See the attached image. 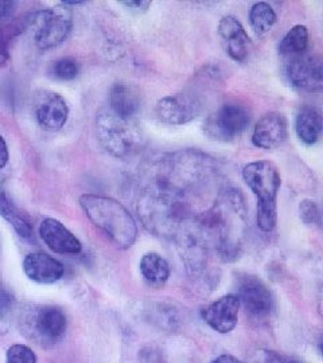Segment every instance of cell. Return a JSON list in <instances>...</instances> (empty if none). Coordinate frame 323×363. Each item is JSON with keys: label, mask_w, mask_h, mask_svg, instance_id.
I'll return each instance as SVG.
<instances>
[{"label": "cell", "mask_w": 323, "mask_h": 363, "mask_svg": "<svg viewBox=\"0 0 323 363\" xmlns=\"http://www.w3.org/2000/svg\"><path fill=\"white\" fill-rule=\"evenodd\" d=\"M243 178L258 198V226L263 232H272L278 222V193L280 174L268 160L249 163L243 169Z\"/></svg>", "instance_id": "cell-3"}, {"label": "cell", "mask_w": 323, "mask_h": 363, "mask_svg": "<svg viewBox=\"0 0 323 363\" xmlns=\"http://www.w3.org/2000/svg\"><path fill=\"white\" fill-rule=\"evenodd\" d=\"M299 213H300V218L306 225L321 226V210L314 201L310 199L303 201L299 206Z\"/></svg>", "instance_id": "cell-24"}, {"label": "cell", "mask_w": 323, "mask_h": 363, "mask_svg": "<svg viewBox=\"0 0 323 363\" xmlns=\"http://www.w3.org/2000/svg\"><path fill=\"white\" fill-rule=\"evenodd\" d=\"M120 4L126 6L128 10L136 13H146L151 7V1H139V0H129V1H120Z\"/></svg>", "instance_id": "cell-28"}, {"label": "cell", "mask_w": 323, "mask_h": 363, "mask_svg": "<svg viewBox=\"0 0 323 363\" xmlns=\"http://www.w3.org/2000/svg\"><path fill=\"white\" fill-rule=\"evenodd\" d=\"M221 43L228 55L237 61L244 62L252 50V40L246 34V28L234 18L224 16L219 25Z\"/></svg>", "instance_id": "cell-12"}, {"label": "cell", "mask_w": 323, "mask_h": 363, "mask_svg": "<svg viewBox=\"0 0 323 363\" xmlns=\"http://www.w3.org/2000/svg\"><path fill=\"white\" fill-rule=\"evenodd\" d=\"M141 272L148 286L162 288L170 277V265L160 255L147 253L141 261Z\"/></svg>", "instance_id": "cell-20"}, {"label": "cell", "mask_w": 323, "mask_h": 363, "mask_svg": "<svg viewBox=\"0 0 323 363\" xmlns=\"http://www.w3.org/2000/svg\"><path fill=\"white\" fill-rule=\"evenodd\" d=\"M212 363H244L241 362L240 359H237L236 357L232 355H221L219 358H216Z\"/></svg>", "instance_id": "cell-32"}, {"label": "cell", "mask_w": 323, "mask_h": 363, "mask_svg": "<svg viewBox=\"0 0 323 363\" xmlns=\"http://www.w3.org/2000/svg\"><path fill=\"white\" fill-rule=\"evenodd\" d=\"M9 148H7V144L4 142L3 136L0 135V169H3L7 163H9Z\"/></svg>", "instance_id": "cell-31"}, {"label": "cell", "mask_w": 323, "mask_h": 363, "mask_svg": "<svg viewBox=\"0 0 323 363\" xmlns=\"http://www.w3.org/2000/svg\"><path fill=\"white\" fill-rule=\"evenodd\" d=\"M0 216L13 226L15 232L22 238H30L33 235L31 220L21 208L13 203L1 184H0Z\"/></svg>", "instance_id": "cell-19"}, {"label": "cell", "mask_w": 323, "mask_h": 363, "mask_svg": "<svg viewBox=\"0 0 323 363\" xmlns=\"http://www.w3.org/2000/svg\"><path fill=\"white\" fill-rule=\"evenodd\" d=\"M13 295L0 281V318H3L13 307Z\"/></svg>", "instance_id": "cell-26"}, {"label": "cell", "mask_w": 323, "mask_h": 363, "mask_svg": "<svg viewBox=\"0 0 323 363\" xmlns=\"http://www.w3.org/2000/svg\"><path fill=\"white\" fill-rule=\"evenodd\" d=\"M237 298L246 313L256 320L267 319L273 308L271 291L258 277L244 274L237 283Z\"/></svg>", "instance_id": "cell-9"}, {"label": "cell", "mask_w": 323, "mask_h": 363, "mask_svg": "<svg viewBox=\"0 0 323 363\" xmlns=\"http://www.w3.org/2000/svg\"><path fill=\"white\" fill-rule=\"evenodd\" d=\"M69 117V106L58 93H45L35 106V118L42 128L58 130L65 127Z\"/></svg>", "instance_id": "cell-15"}, {"label": "cell", "mask_w": 323, "mask_h": 363, "mask_svg": "<svg viewBox=\"0 0 323 363\" xmlns=\"http://www.w3.org/2000/svg\"><path fill=\"white\" fill-rule=\"evenodd\" d=\"M288 138V121L280 112H270L255 125L252 143L263 150H273L285 143Z\"/></svg>", "instance_id": "cell-13"}, {"label": "cell", "mask_w": 323, "mask_h": 363, "mask_svg": "<svg viewBox=\"0 0 323 363\" xmlns=\"http://www.w3.org/2000/svg\"><path fill=\"white\" fill-rule=\"evenodd\" d=\"M295 130L300 142L306 145L317 143L322 135V115L315 106L300 108L295 121Z\"/></svg>", "instance_id": "cell-18"}, {"label": "cell", "mask_w": 323, "mask_h": 363, "mask_svg": "<svg viewBox=\"0 0 323 363\" xmlns=\"http://www.w3.org/2000/svg\"><path fill=\"white\" fill-rule=\"evenodd\" d=\"M96 132L97 139L105 151L116 157L128 155L138 139V135L129 124V120L117 116L111 109L99 113Z\"/></svg>", "instance_id": "cell-4"}, {"label": "cell", "mask_w": 323, "mask_h": 363, "mask_svg": "<svg viewBox=\"0 0 323 363\" xmlns=\"http://www.w3.org/2000/svg\"><path fill=\"white\" fill-rule=\"evenodd\" d=\"M290 84L300 91L321 93L323 88L322 60L309 52L288 57L285 66Z\"/></svg>", "instance_id": "cell-8"}, {"label": "cell", "mask_w": 323, "mask_h": 363, "mask_svg": "<svg viewBox=\"0 0 323 363\" xmlns=\"http://www.w3.org/2000/svg\"><path fill=\"white\" fill-rule=\"evenodd\" d=\"M285 363H302L300 361H297V359H294V358H285Z\"/></svg>", "instance_id": "cell-33"}, {"label": "cell", "mask_w": 323, "mask_h": 363, "mask_svg": "<svg viewBox=\"0 0 323 363\" xmlns=\"http://www.w3.org/2000/svg\"><path fill=\"white\" fill-rule=\"evenodd\" d=\"M9 61H10V52H9L7 37L0 33V67L7 65Z\"/></svg>", "instance_id": "cell-29"}, {"label": "cell", "mask_w": 323, "mask_h": 363, "mask_svg": "<svg viewBox=\"0 0 323 363\" xmlns=\"http://www.w3.org/2000/svg\"><path fill=\"white\" fill-rule=\"evenodd\" d=\"M199 101L190 94L175 93L160 99L155 106L158 118L168 125H183L198 116Z\"/></svg>", "instance_id": "cell-10"}, {"label": "cell", "mask_w": 323, "mask_h": 363, "mask_svg": "<svg viewBox=\"0 0 323 363\" xmlns=\"http://www.w3.org/2000/svg\"><path fill=\"white\" fill-rule=\"evenodd\" d=\"M144 226L156 235H173L183 220V193L168 179H159L155 187L143 194L138 202Z\"/></svg>", "instance_id": "cell-1"}, {"label": "cell", "mask_w": 323, "mask_h": 363, "mask_svg": "<svg viewBox=\"0 0 323 363\" xmlns=\"http://www.w3.org/2000/svg\"><path fill=\"white\" fill-rule=\"evenodd\" d=\"M33 25L37 46L40 50H48L67 38L73 27V16L67 7L58 6L33 15Z\"/></svg>", "instance_id": "cell-6"}, {"label": "cell", "mask_w": 323, "mask_h": 363, "mask_svg": "<svg viewBox=\"0 0 323 363\" xmlns=\"http://www.w3.org/2000/svg\"><path fill=\"white\" fill-rule=\"evenodd\" d=\"M111 111L124 120L136 116L142 108V94L131 84L116 82L109 93Z\"/></svg>", "instance_id": "cell-17"}, {"label": "cell", "mask_w": 323, "mask_h": 363, "mask_svg": "<svg viewBox=\"0 0 323 363\" xmlns=\"http://www.w3.org/2000/svg\"><path fill=\"white\" fill-rule=\"evenodd\" d=\"M251 26L258 35H264L276 23V13L271 6L265 1L255 3L249 13Z\"/></svg>", "instance_id": "cell-22"}, {"label": "cell", "mask_w": 323, "mask_h": 363, "mask_svg": "<svg viewBox=\"0 0 323 363\" xmlns=\"http://www.w3.org/2000/svg\"><path fill=\"white\" fill-rule=\"evenodd\" d=\"M23 271L27 277L39 284H53L64 276V265L52 256L35 252L27 255L23 261Z\"/></svg>", "instance_id": "cell-16"}, {"label": "cell", "mask_w": 323, "mask_h": 363, "mask_svg": "<svg viewBox=\"0 0 323 363\" xmlns=\"http://www.w3.org/2000/svg\"><path fill=\"white\" fill-rule=\"evenodd\" d=\"M251 117V111L244 105H222L207 117L204 132L212 140L231 142L248 128Z\"/></svg>", "instance_id": "cell-5"}, {"label": "cell", "mask_w": 323, "mask_h": 363, "mask_svg": "<svg viewBox=\"0 0 323 363\" xmlns=\"http://www.w3.org/2000/svg\"><path fill=\"white\" fill-rule=\"evenodd\" d=\"M80 205L94 226L109 237L119 249L132 247L138 237V226L127 208L116 199L103 195L85 194Z\"/></svg>", "instance_id": "cell-2"}, {"label": "cell", "mask_w": 323, "mask_h": 363, "mask_svg": "<svg viewBox=\"0 0 323 363\" xmlns=\"http://www.w3.org/2000/svg\"><path fill=\"white\" fill-rule=\"evenodd\" d=\"M255 363H285V357L273 351H258Z\"/></svg>", "instance_id": "cell-27"}, {"label": "cell", "mask_w": 323, "mask_h": 363, "mask_svg": "<svg viewBox=\"0 0 323 363\" xmlns=\"http://www.w3.org/2000/svg\"><path fill=\"white\" fill-rule=\"evenodd\" d=\"M15 10V1L0 0V21L10 18Z\"/></svg>", "instance_id": "cell-30"}, {"label": "cell", "mask_w": 323, "mask_h": 363, "mask_svg": "<svg viewBox=\"0 0 323 363\" xmlns=\"http://www.w3.org/2000/svg\"><path fill=\"white\" fill-rule=\"evenodd\" d=\"M240 301L236 295H226L210 303L202 310V319L220 334H228L237 325Z\"/></svg>", "instance_id": "cell-11"}, {"label": "cell", "mask_w": 323, "mask_h": 363, "mask_svg": "<svg viewBox=\"0 0 323 363\" xmlns=\"http://www.w3.org/2000/svg\"><path fill=\"white\" fill-rule=\"evenodd\" d=\"M80 73V64L77 60L66 57L54 61L49 67V76L60 81H70L77 77Z\"/></svg>", "instance_id": "cell-23"}, {"label": "cell", "mask_w": 323, "mask_h": 363, "mask_svg": "<svg viewBox=\"0 0 323 363\" xmlns=\"http://www.w3.org/2000/svg\"><path fill=\"white\" fill-rule=\"evenodd\" d=\"M39 234L43 242L49 249H52L54 253L77 255L82 250V244L80 242L77 237L60 220L54 218L42 220L39 226Z\"/></svg>", "instance_id": "cell-14"}, {"label": "cell", "mask_w": 323, "mask_h": 363, "mask_svg": "<svg viewBox=\"0 0 323 363\" xmlns=\"http://www.w3.org/2000/svg\"><path fill=\"white\" fill-rule=\"evenodd\" d=\"M6 363H37L34 351L25 345H13L7 351Z\"/></svg>", "instance_id": "cell-25"}, {"label": "cell", "mask_w": 323, "mask_h": 363, "mask_svg": "<svg viewBox=\"0 0 323 363\" xmlns=\"http://www.w3.org/2000/svg\"><path fill=\"white\" fill-rule=\"evenodd\" d=\"M27 335L39 345L52 346L58 343L67 331V318L61 308L43 306L34 310L25 322Z\"/></svg>", "instance_id": "cell-7"}, {"label": "cell", "mask_w": 323, "mask_h": 363, "mask_svg": "<svg viewBox=\"0 0 323 363\" xmlns=\"http://www.w3.org/2000/svg\"><path fill=\"white\" fill-rule=\"evenodd\" d=\"M309 46V31L307 27L297 25L292 27L279 45V52L283 57H292L307 52Z\"/></svg>", "instance_id": "cell-21"}]
</instances>
